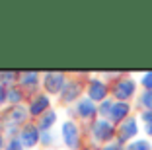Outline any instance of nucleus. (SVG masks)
Instances as JSON below:
<instances>
[{
	"mask_svg": "<svg viewBox=\"0 0 152 150\" xmlns=\"http://www.w3.org/2000/svg\"><path fill=\"white\" fill-rule=\"evenodd\" d=\"M146 135H152V123L146 125Z\"/></svg>",
	"mask_w": 152,
	"mask_h": 150,
	"instance_id": "nucleus-20",
	"label": "nucleus"
},
{
	"mask_svg": "<svg viewBox=\"0 0 152 150\" xmlns=\"http://www.w3.org/2000/svg\"><path fill=\"white\" fill-rule=\"evenodd\" d=\"M0 148H2V138H0Z\"/></svg>",
	"mask_w": 152,
	"mask_h": 150,
	"instance_id": "nucleus-22",
	"label": "nucleus"
},
{
	"mask_svg": "<svg viewBox=\"0 0 152 150\" xmlns=\"http://www.w3.org/2000/svg\"><path fill=\"white\" fill-rule=\"evenodd\" d=\"M127 150H152V144L148 140H134L127 146Z\"/></svg>",
	"mask_w": 152,
	"mask_h": 150,
	"instance_id": "nucleus-10",
	"label": "nucleus"
},
{
	"mask_svg": "<svg viewBox=\"0 0 152 150\" xmlns=\"http://www.w3.org/2000/svg\"><path fill=\"white\" fill-rule=\"evenodd\" d=\"M0 100H4V90L0 88Z\"/></svg>",
	"mask_w": 152,
	"mask_h": 150,
	"instance_id": "nucleus-21",
	"label": "nucleus"
},
{
	"mask_svg": "<svg viewBox=\"0 0 152 150\" xmlns=\"http://www.w3.org/2000/svg\"><path fill=\"white\" fill-rule=\"evenodd\" d=\"M63 84H64V80H63V76H61V74L47 76V88H49L51 92H58Z\"/></svg>",
	"mask_w": 152,
	"mask_h": 150,
	"instance_id": "nucleus-8",
	"label": "nucleus"
},
{
	"mask_svg": "<svg viewBox=\"0 0 152 150\" xmlns=\"http://www.w3.org/2000/svg\"><path fill=\"white\" fill-rule=\"evenodd\" d=\"M127 115H129V105H127L125 102L113 103V107H111V113H109L111 121H121V119H125Z\"/></svg>",
	"mask_w": 152,
	"mask_h": 150,
	"instance_id": "nucleus-6",
	"label": "nucleus"
},
{
	"mask_svg": "<svg viewBox=\"0 0 152 150\" xmlns=\"http://www.w3.org/2000/svg\"><path fill=\"white\" fill-rule=\"evenodd\" d=\"M140 103H142L148 111H152V90H146V92L140 96Z\"/></svg>",
	"mask_w": 152,
	"mask_h": 150,
	"instance_id": "nucleus-12",
	"label": "nucleus"
},
{
	"mask_svg": "<svg viewBox=\"0 0 152 150\" xmlns=\"http://www.w3.org/2000/svg\"><path fill=\"white\" fill-rule=\"evenodd\" d=\"M133 94H134V82L131 78H123V80L117 82V86H115V97L117 100L125 102V100H129Z\"/></svg>",
	"mask_w": 152,
	"mask_h": 150,
	"instance_id": "nucleus-1",
	"label": "nucleus"
},
{
	"mask_svg": "<svg viewBox=\"0 0 152 150\" xmlns=\"http://www.w3.org/2000/svg\"><path fill=\"white\" fill-rule=\"evenodd\" d=\"M96 107L94 103H92V100H82L80 103H78V113L82 115V117H90V115H94Z\"/></svg>",
	"mask_w": 152,
	"mask_h": 150,
	"instance_id": "nucleus-7",
	"label": "nucleus"
},
{
	"mask_svg": "<svg viewBox=\"0 0 152 150\" xmlns=\"http://www.w3.org/2000/svg\"><path fill=\"white\" fill-rule=\"evenodd\" d=\"M105 94H107V88H105V84L99 82V80H94V82L90 84V88H88V96H90L92 102H94V100H103Z\"/></svg>",
	"mask_w": 152,
	"mask_h": 150,
	"instance_id": "nucleus-4",
	"label": "nucleus"
},
{
	"mask_svg": "<svg viewBox=\"0 0 152 150\" xmlns=\"http://www.w3.org/2000/svg\"><path fill=\"white\" fill-rule=\"evenodd\" d=\"M78 90H80V88H78L76 84H68L66 90H64V100H72V97L78 94Z\"/></svg>",
	"mask_w": 152,
	"mask_h": 150,
	"instance_id": "nucleus-14",
	"label": "nucleus"
},
{
	"mask_svg": "<svg viewBox=\"0 0 152 150\" xmlns=\"http://www.w3.org/2000/svg\"><path fill=\"white\" fill-rule=\"evenodd\" d=\"M8 150H22V146H20V142L18 140H14L12 144H10V148Z\"/></svg>",
	"mask_w": 152,
	"mask_h": 150,
	"instance_id": "nucleus-19",
	"label": "nucleus"
},
{
	"mask_svg": "<svg viewBox=\"0 0 152 150\" xmlns=\"http://www.w3.org/2000/svg\"><path fill=\"white\" fill-rule=\"evenodd\" d=\"M105 150H123V148H121V142H115V144L105 146Z\"/></svg>",
	"mask_w": 152,
	"mask_h": 150,
	"instance_id": "nucleus-18",
	"label": "nucleus"
},
{
	"mask_svg": "<svg viewBox=\"0 0 152 150\" xmlns=\"http://www.w3.org/2000/svg\"><path fill=\"white\" fill-rule=\"evenodd\" d=\"M63 135H64V140H66V144L70 146V148H74V146L78 144V129H76L74 123H66L64 125Z\"/></svg>",
	"mask_w": 152,
	"mask_h": 150,
	"instance_id": "nucleus-5",
	"label": "nucleus"
},
{
	"mask_svg": "<svg viewBox=\"0 0 152 150\" xmlns=\"http://www.w3.org/2000/svg\"><path fill=\"white\" fill-rule=\"evenodd\" d=\"M142 86L146 90H152V72H146V74L142 76Z\"/></svg>",
	"mask_w": 152,
	"mask_h": 150,
	"instance_id": "nucleus-15",
	"label": "nucleus"
},
{
	"mask_svg": "<svg viewBox=\"0 0 152 150\" xmlns=\"http://www.w3.org/2000/svg\"><path fill=\"white\" fill-rule=\"evenodd\" d=\"M53 121H55V113H53V111H49V113H47L43 119H41L39 127H41V129H49V125H53Z\"/></svg>",
	"mask_w": 152,
	"mask_h": 150,
	"instance_id": "nucleus-13",
	"label": "nucleus"
},
{
	"mask_svg": "<svg viewBox=\"0 0 152 150\" xmlns=\"http://www.w3.org/2000/svg\"><path fill=\"white\" fill-rule=\"evenodd\" d=\"M137 131H139L137 119H133V117L125 119L121 123V129H119V142H125V140H129V138H133L134 135H137Z\"/></svg>",
	"mask_w": 152,
	"mask_h": 150,
	"instance_id": "nucleus-2",
	"label": "nucleus"
},
{
	"mask_svg": "<svg viewBox=\"0 0 152 150\" xmlns=\"http://www.w3.org/2000/svg\"><path fill=\"white\" fill-rule=\"evenodd\" d=\"M94 137L98 138V140H109V138L113 137V127L103 119L98 121V123L94 125Z\"/></svg>",
	"mask_w": 152,
	"mask_h": 150,
	"instance_id": "nucleus-3",
	"label": "nucleus"
},
{
	"mask_svg": "<svg viewBox=\"0 0 152 150\" xmlns=\"http://www.w3.org/2000/svg\"><path fill=\"white\" fill-rule=\"evenodd\" d=\"M47 103H49L47 97H37L35 102H33V105H31V113H41V111L47 107Z\"/></svg>",
	"mask_w": 152,
	"mask_h": 150,
	"instance_id": "nucleus-11",
	"label": "nucleus"
},
{
	"mask_svg": "<svg viewBox=\"0 0 152 150\" xmlns=\"http://www.w3.org/2000/svg\"><path fill=\"white\" fill-rule=\"evenodd\" d=\"M22 140L26 142V144H35V140H37V129L35 127H27L26 131L22 132Z\"/></svg>",
	"mask_w": 152,
	"mask_h": 150,
	"instance_id": "nucleus-9",
	"label": "nucleus"
},
{
	"mask_svg": "<svg viewBox=\"0 0 152 150\" xmlns=\"http://www.w3.org/2000/svg\"><path fill=\"white\" fill-rule=\"evenodd\" d=\"M111 107H113L111 102H103L102 107H99V113H102V115H109V113H111Z\"/></svg>",
	"mask_w": 152,
	"mask_h": 150,
	"instance_id": "nucleus-16",
	"label": "nucleus"
},
{
	"mask_svg": "<svg viewBox=\"0 0 152 150\" xmlns=\"http://www.w3.org/2000/svg\"><path fill=\"white\" fill-rule=\"evenodd\" d=\"M140 117H142V121H144L146 125H150V123H152V111H144Z\"/></svg>",
	"mask_w": 152,
	"mask_h": 150,
	"instance_id": "nucleus-17",
	"label": "nucleus"
}]
</instances>
